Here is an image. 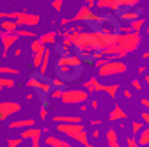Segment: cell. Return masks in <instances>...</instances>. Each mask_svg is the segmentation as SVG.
<instances>
[{
  "instance_id": "6da1fadb",
  "label": "cell",
  "mask_w": 149,
  "mask_h": 147,
  "mask_svg": "<svg viewBox=\"0 0 149 147\" xmlns=\"http://www.w3.org/2000/svg\"><path fill=\"white\" fill-rule=\"evenodd\" d=\"M74 53L84 60V62H94L105 55L101 53L103 46L100 41L98 30H82L77 43H74Z\"/></svg>"
},
{
  "instance_id": "7a4b0ae2",
  "label": "cell",
  "mask_w": 149,
  "mask_h": 147,
  "mask_svg": "<svg viewBox=\"0 0 149 147\" xmlns=\"http://www.w3.org/2000/svg\"><path fill=\"white\" fill-rule=\"evenodd\" d=\"M84 67H85V62L77 53L59 55L57 60H55V76H59L66 83L68 82H77L84 75Z\"/></svg>"
},
{
  "instance_id": "3957f363",
  "label": "cell",
  "mask_w": 149,
  "mask_h": 147,
  "mask_svg": "<svg viewBox=\"0 0 149 147\" xmlns=\"http://www.w3.org/2000/svg\"><path fill=\"white\" fill-rule=\"evenodd\" d=\"M117 50H119V57H124V55L135 51L140 44H142V37L139 32H119L117 35Z\"/></svg>"
},
{
  "instance_id": "277c9868",
  "label": "cell",
  "mask_w": 149,
  "mask_h": 147,
  "mask_svg": "<svg viewBox=\"0 0 149 147\" xmlns=\"http://www.w3.org/2000/svg\"><path fill=\"white\" fill-rule=\"evenodd\" d=\"M57 131L73 138L74 142H80L85 147L89 145V135H87L82 122H78V124H57Z\"/></svg>"
},
{
  "instance_id": "5b68a950",
  "label": "cell",
  "mask_w": 149,
  "mask_h": 147,
  "mask_svg": "<svg viewBox=\"0 0 149 147\" xmlns=\"http://www.w3.org/2000/svg\"><path fill=\"white\" fill-rule=\"evenodd\" d=\"M27 87L37 90L39 94H46V96L52 92V89H53L52 78H46V75H39V73H34V75L27 80Z\"/></svg>"
},
{
  "instance_id": "8992f818",
  "label": "cell",
  "mask_w": 149,
  "mask_h": 147,
  "mask_svg": "<svg viewBox=\"0 0 149 147\" xmlns=\"http://www.w3.org/2000/svg\"><path fill=\"white\" fill-rule=\"evenodd\" d=\"M126 71H128V66L124 62H121L119 59H112V60H108L105 66H101L98 69V76H101V78L116 76V75H123Z\"/></svg>"
},
{
  "instance_id": "52a82bcc",
  "label": "cell",
  "mask_w": 149,
  "mask_h": 147,
  "mask_svg": "<svg viewBox=\"0 0 149 147\" xmlns=\"http://www.w3.org/2000/svg\"><path fill=\"white\" fill-rule=\"evenodd\" d=\"M89 99V92L85 89H64L61 101L66 105H82Z\"/></svg>"
},
{
  "instance_id": "ba28073f",
  "label": "cell",
  "mask_w": 149,
  "mask_h": 147,
  "mask_svg": "<svg viewBox=\"0 0 149 147\" xmlns=\"http://www.w3.org/2000/svg\"><path fill=\"white\" fill-rule=\"evenodd\" d=\"M22 112V105L16 101H0V121H6L14 114Z\"/></svg>"
},
{
  "instance_id": "9c48e42d",
  "label": "cell",
  "mask_w": 149,
  "mask_h": 147,
  "mask_svg": "<svg viewBox=\"0 0 149 147\" xmlns=\"http://www.w3.org/2000/svg\"><path fill=\"white\" fill-rule=\"evenodd\" d=\"M82 30H84V27H69V28H66L62 32V44L68 46V48H73Z\"/></svg>"
},
{
  "instance_id": "30bf717a",
  "label": "cell",
  "mask_w": 149,
  "mask_h": 147,
  "mask_svg": "<svg viewBox=\"0 0 149 147\" xmlns=\"http://www.w3.org/2000/svg\"><path fill=\"white\" fill-rule=\"evenodd\" d=\"M16 23L18 27H36V25H39V14L20 11V16L16 18Z\"/></svg>"
},
{
  "instance_id": "8fae6325",
  "label": "cell",
  "mask_w": 149,
  "mask_h": 147,
  "mask_svg": "<svg viewBox=\"0 0 149 147\" xmlns=\"http://www.w3.org/2000/svg\"><path fill=\"white\" fill-rule=\"evenodd\" d=\"M140 14H142V11H140L139 7H130V9H123V11L116 12L117 20H119V21H126V23H132L133 20L140 18Z\"/></svg>"
},
{
  "instance_id": "7c38bea8",
  "label": "cell",
  "mask_w": 149,
  "mask_h": 147,
  "mask_svg": "<svg viewBox=\"0 0 149 147\" xmlns=\"http://www.w3.org/2000/svg\"><path fill=\"white\" fill-rule=\"evenodd\" d=\"M18 35H16V32L14 34H7V32H4L2 35H0V41H2V46H4V51H2V57H7V53H9V50L18 43Z\"/></svg>"
},
{
  "instance_id": "4fadbf2b",
  "label": "cell",
  "mask_w": 149,
  "mask_h": 147,
  "mask_svg": "<svg viewBox=\"0 0 149 147\" xmlns=\"http://www.w3.org/2000/svg\"><path fill=\"white\" fill-rule=\"evenodd\" d=\"M41 135H43V130H41V128H34V126H32V128L23 130L20 137H22L23 140H30V142H32V140H41Z\"/></svg>"
},
{
  "instance_id": "5bb4252c",
  "label": "cell",
  "mask_w": 149,
  "mask_h": 147,
  "mask_svg": "<svg viewBox=\"0 0 149 147\" xmlns=\"http://www.w3.org/2000/svg\"><path fill=\"white\" fill-rule=\"evenodd\" d=\"M45 144L48 147H69V142H66L64 138L61 137H55V135H48L45 138Z\"/></svg>"
},
{
  "instance_id": "9a60e30c",
  "label": "cell",
  "mask_w": 149,
  "mask_h": 147,
  "mask_svg": "<svg viewBox=\"0 0 149 147\" xmlns=\"http://www.w3.org/2000/svg\"><path fill=\"white\" fill-rule=\"evenodd\" d=\"M53 122L55 124H78L82 122V119L78 115H55Z\"/></svg>"
},
{
  "instance_id": "2e32d148",
  "label": "cell",
  "mask_w": 149,
  "mask_h": 147,
  "mask_svg": "<svg viewBox=\"0 0 149 147\" xmlns=\"http://www.w3.org/2000/svg\"><path fill=\"white\" fill-rule=\"evenodd\" d=\"M32 126H36L34 119H20V121H13L9 124L11 130H27V128H32Z\"/></svg>"
},
{
  "instance_id": "e0dca14e",
  "label": "cell",
  "mask_w": 149,
  "mask_h": 147,
  "mask_svg": "<svg viewBox=\"0 0 149 147\" xmlns=\"http://www.w3.org/2000/svg\"><path fill=\"white\" fill-rule=\"evenodd\" d=\"M84 89L87 90V92H98V90H101L103 89V83H100V80L98 78H89V80H85L84 82Z\"/></svg>"
},
{
  "instance_id": "ac0fdd59",
  "label": "cell",
  "mask_w": 149,
  "mask_h": 147,
  "mask_svg": "<svg viewBox=\"0 0 149 147\" xmlns=\"http://www.w3.org/2000/svg\"><path fill=\"white\" fill-rule=\"evenodd\" d=\"M108 119L114 122V121H123V119H128V114L124 112V110L119 106V105H116L114 108L110 110V114H108Z\"/></svg>"
},
{
  "instance_id": "d6986e66",
  "label": "cell",
  "mask_w": 149,
  "mask_h": 147,
  "mask_svg": "<svg viewBox=\"0 0 149 147\" xmlns=\"http://www.w3.org/2000/svg\"><path fill=\"white\" fill-rule=\"evenodd\" d=\"M116 2V12L123 11V9H130V7H137V4H140L142 0H114Z\"/></svg>"
},
{
  "instance_id": "ffe728a7",
  "label": "cell",
  "mask_w": 149,
  "mask_h": 147,
  "mask_svg": "<svg viewBox=\"0 0 149 147\" xmlns=\"http://www.w3.org/2000/svg\"><path fill=\"white\" fill-rule=\"evenodd\" d=\"M0 28H2L4 32H7V34H14L20 27H18L16 20H2L0 21Z\"/></svg>"
},
{
  "instance_id": "44dd1931",
  "label": "cell",
  "mask_w": 149,
  "mask_h": 147,
  "mask_svg": "<svg viewBox=\"0 0 149 147\" xmlns=\"http://www.w3.org/2000/svg\"><path fill=\"white\" fill-rule=\"evenodd\" d=\"M52 50L50 48H46L45 50V57H43V62H41V67H39V71H37V73H39V75H46V73H48V67H50V62H52Z\"/></svg>"
},
{
  "instance_id": "7402d4cb",
  "label": "cell",
  "mask_w": 149,
  "mask_h": 147,
  "mask_svg": "<svg viewBox=\"0 0 149 147\" xmlns=\"http://www.w3.org/2000/svg\"><path fill=\"white\" fill-rule=\"evenodd\" d=\"M20 75V69H16V67H11V66H0V76H18Z\"/></svg>"
},
{
  "instance_id": "603a6c76",
  "label": "cell",
  "mask_w": 149,
  "mask_h": 147,
  "mask_svg": "<svg viewBox=\"0 0 149 147\" xmlns=\"http://www.w3.org/2000/svg\"><path fill=\"white\" fill-rule=\"evenodd\" d=\"M107 144H108V147H119V138H117L116 130H108L107 131Z\"/></svg>"
},
{
  "instance_id": "cb8c5ba5",
  "label": "cell",
  "mask_w": 149,
  "mask_h": 147,
  "mask_svg": "<svg viewBox=\"0 0 149 147\" xmlns=\"http://www.w3.org/2000/svg\"><path fill=\"white\" fill-rule=\"evenodd\" d=\"M57 35H59L57 32H53V30H52V32H46V34L39 35L37 39H39V41H41V43L46 46V44H52V43H55V39H57Z\"/></svg>"
},
{
  "instance_id": "d4e9b609",
  "label": "cell",
  "mask_w": 149,
  "mask_h": 147,
  "mask_svg": "<svg viewBox=\"0 0 149 147\" xmlns=\"http://www.w3.org/2000/svg\"><path fill=\"white\" fill-rule=\"evenodd\" d=\"M137 144L139 145H146V147L149 145V126H146L144 130L137 135Z\"/></svg>"
},
{
  "instance_id": "484cf974",
  "label": "cell",
  "mask_w": 149,
  "mask_h": 147,
  "mask_svg": "<svg viewBox=\"0 0 149 147\" xmlns=\"http://www.w3.org/2000/svg\"><path fill=\"white\" fill-rule=\"evenodd\" d=\"M119 89H121V85L119 83H114V85H103V92H107L112 99H114L116 96H117V92H119Z\"/></svg>"
},
{
  "instance_id": "4316f807",
  "label": "cell",
  "mask_w": 149,
  "mask_h": 147,
  "mask_svg": "<svg viewBox=\"0 0 149 147\" xmlns=\"http://www.w3.org/2000/svg\"><path fill=\"white\" fill-rule=\"evenodd\" d=\"M45 50H46V48H45ZM45 50L32 53V64H34L36 69H39V67H41V62H43V57H45Z\"/></svg>"
},
{
  "instance_id": "83f0119b",
  "label": "cell",
  "mask_w": 149,
  "mask_h": 147,
  "mask_svg": "<svg viewBox=\"0 0 149 147\" xmlns=\"http://www.w3.org/2000/svg\"><path fill=\"white\" fill-rule=\"evenodd\" d=\"M128 25H130V28H132L133 32H140V28H144V25H146V20L144 18H137V20H133Z\"/></svg>"
},
{
  "instance_id": "f1b7e54d",
  "label": "cell",
  "mask_w": 149,
  "mask_h": 147,
  "mask_svg": "<svg viewBox=\"0 0 149 147\" xmlns=\"http://www.w3.org/2000/svg\"><path fill=\"white\" fill-rule=\"evenodd\" d=\"M16 83H14V80L13 78H9V76H0V89H13Z\"/></svg>"
},
{
  "instance_id": "f546056e",
  "label": "cell",
  "mask_w": 149,
  "mask_h": 147,
  "mask_svg": "<svg viewBox=\"0 0 149 147\" xmlns=\"http://www.w3.org/2000/svg\"><path fill=\"white\" fill-rule=\"evenodd\" d=\"M16 35H18V37H32V39H36V34L32 32V30H27V28H18L16 30Z\"/></svg>"
},
{
  "instance_id": "4dcf8cb0",
  "label": "cell",
  "mask_w": 149,
  "mask_h": 147,
  "mask_svg": "<svg viewBox=\"0 0 149 147\" xmlns=\"http://www.w3.org/2000/svg\"><path fill=\"white\" fill-rule=\"evenodd\" d=\"M144 128H146V126H144V122H139V121H133V122H132V133H133V135L137 137V135H139V133H140V131L144 130Z\"/></svg>"
},
{
  "instance_id": "1f68e13d",
  "label": "cell",
  "mask_w": 149,
  "mask_h": 147,
  "mask_svg": "<svg viewBox=\"0 0 149 147\" xmlns=\"http://www.w3.org/2000/svg\"><path fill=\"white\" fill-rule=\"evenodd\" d=\"M45 48H46V46H45V44H43L39 39H37V37H36V39H34V43L30 44V50H32V53H36V51H41V50H45Z\"/></svg>"
},
{
  "instance_id": "d6a6232c",
  "label": "cell",
  "mask_w": 149,
  "mask_h": 147,
  "mask_svg": "<svg viewBox=\"0 0 149 147\" xmlns=\"http://www.w3.org/2000/svg\"><path fill=\"white\" fill-rule=\"evenodd\" d=\"M62 92H64V89H52V92L48 94V98L50 99H61Z\"/></svg>"
},
{
  "instance_id": "836d02e7",
  "label": "cell",
  "mask_w": 149,
  "mask_h": 147,
  "mask_svg": "<svg viewBox=\"0 0 149 147\" xmlns=\"http://www.w3.org/2000/svg\"><path fill=\"white\" fill-rule=\"evenodd\" d=\"M52 85H53V89H66V87H64L66 82L61 80L59 76H53V78H52Z\"/></svg>"
},
{
  "instance_id": "e575fe53",
  "label": "cell",
  "mask_w": 149,
  "mask_h": 147,
  "mask_svg": "<svg viewBox=\"0 0 149 147\" xmlns=\"http://www.w3.org/2000/svg\"><path fill=\"white\" fill-rule=\"evenodd\" d=\"M22 137H18V138H9L7 140V147H20L22 145Z\"/></svg>"
},
{
  "instance_id": "d590c367",
  "label": "cell",
  "mask_w": 149,
  "mask_h": 147,
  "mask_svg": "<svg viewBox=\"0 0 149 147\" xmlns=\"http://www.w3.org/2000/svg\"><path fill=\"white\" fill-rule=\"evenodd\" d=\"M62 6H64V0H53V2H52V7L57 11V12L62 11Z\"/></svg>"
},
{
  "instance_id": "8d00e7d4",
  "label": "cell",
  "mask_w": 149,
  "mask_h": 147,
  "mask_svg": "<svg viewBox=\"0 0 149 147\" xmlns=\"http://www.w3.org/2000/svg\"><path fill=\"white\" fill-rule=\"evenodd\" d=\"M108 60H110V59H107V57H101V59L94 60V62H92V64H94V67H96V69H100V67H101V66H105V64H107Z\"/></svg>"
},
{
  "instance_id": "74e56055",
  "label": "cell",
  "mask_w": 149,
  "mask_h": 147,
  "mask_svg": "<svg viewBox=\"0 0 149 147\" xmlns=\"http://www.w3.org/2000/svg\"><path fill=\"white\" fill-rule=\"evenodd\" d=\"M39 117H41V121H45V119L48 117V106L41 105V110H39Z\"/></svg>"
},
{
  "instance_id": "f35d334b",
  "label": "cell",
  "mask_w": 149,
  "mask_h": 147,
  "mask_svg": "<svg viewBox=\"0 0 149 147\" xmlns=\"http://www.w3.org/2000/svg\"><path fill=\"white\" fill-rule=\"evenodd\" d=\"M126 145H128V147H139V144H137V140H135L133 137H128V138H126Z\"/></svg>"
},
{
  "instance_id": "ab89813d",
  "label": "cell",
  "mask_w": 149,
  "mask_h": 147,
  "mask_svg": "<svg viewBox=\"0 0 149 147\" xmlns=\"http://www.w3.org/2000/svg\"><path fill=\"white\" fill-rule=\"evenodd\" d=\"M132 87H133V90H142V83H140V80H132Z\"/></svg>"
},
{
  "instance_id": "60d3db41",
  "label": "cell",
  "mask_w": 149,
  "mask_h": 147,
  "mask_svg": "<svg viewBox=\"0 0 149 147\" xmlns=\"http://www.w3.org/2000/svg\"><path fill=\"white\" fill-rule=\"evenodd\" d=\"M132 96H133V94H132V90H130V89H124V90H123V98H124V99H132Z\"/></svg>"
},
{
  "instance_id": "b9f144b4",
  "label": "cell",
  "mask_w": 149,
  "mask_h": 147,
  "mask_svg": "<svg viewBox=\"0 0 149 147\" xmlns=\"http://www.w3.org/2000/svg\"><path fill=\"white\" fill-rule=\"evenodd\" d=\"M142 122H144L146 126H149V112H144V114H142Z\"/></svg>"
},
{
  "instance_id": "7bdbcfd3",
  "label": "cell",
  "mask_w": 149,
  "mask_h": 147,
  "mask_svg": "<svg viewBox=\"0 0 149 147\" xmlns=\"http://www.w3.org/2000/svg\"><path fill=\"white\" fill-rule=\"evenodd\" d=\"M85 6H87L89 9H92V7L96 6V0H85Z\"/></svg>"
},
{
  "instance_id": "ee69618b",
  "label": "cell",
  "mask_w": 149,
  "mask_h": 147,
  "mask_svg": "<svg viewBox=\"0 0 149 147\" xmlns=\"http://www.w3.org/2000/svg\"><path fill=\"white\" fill-rule=\"evenodd\" d=\"M71 23V18H62V20H61V25L62 27H66V25H69Z\"/></svg>"
},
{
  "instance_id": "f6af8a7d",
  "label": "cell",
  "mask_w": 149,
  "mask_h": 147,
  "mask_svg": "<svg viewBox=\"0 0 149 147\" xmlns=\"http://www.w3.org/2000/svg\"><path fill=\"white\" fill-rule=\"evenodd\" d=\"M22 53H23V50H22V48H16V50L13 51V55H14V57H20Z\"/></svg>"
},
{
  "instance_id": "bcb514c9",
  "label": "cell",
  "mask_w": 149,
  "mask_h": 147,
  "mask_svg": "<svg viewBox=\"0 0 149 147\" xmlns=\"http://www.w3.org/2000/svg\"><path fill=\"white\" fill-rule=\"evenodd\" d=\"M140 103H142V106H146V108L149 110V99H147V98H144V99H142Z\"/></svg>"
},
{
  "instance_id": "7dc6e473",
  "label": "cell",
  "mask_w": 149,
  "mask_h": 147,
  "mask_svg": "<svg viewBox=\"0 0 149 147\" xmlns=\"http://www.w3.org/2000/svg\"><path fill=\"white\" fill-rule=\"evenodd\" d=\"M91 124H92V126H100V124H101V121H100V119H92V121H91Z\"/></svg>"
},
{
  "instance_id": "c3c4849f",
  "label": "cell",
  "mask_w": 149,
  "mask_h": 147,
  "mask_svg": "<svg viewBox=\"0 0 149 147\" xmlns=\"http://www.w3.org/2000/svg\"><path fill=\"white\" fill-rule=\"evenodd\" d=\"M80 112H82V114H84V112H87V106H85V103H82V105H80Z\"/></svg>"
},
{
  "instance_id": "681fc988",
  "label": "cell",
  "mask_w": 149,
  "mask_h": 147,
  "mask_svg": "<svg viewBox=\"0 0 149 147\" xmlns=\"http://www.w3.org/2000/svg\"><path fill=\"white\" fill-rule=\"evenodd\" d=\"M32 147H41L39 145V140H32Z\"/></svg>"
},
{
  "instance_id": "f907efd6",
  "label": "cell",
  "mask_w": 149,
  "mask_h": 147,
  "mask_svg": "<svg viewBox=\"0 0 149 147\" xmlns=\"http://www.w3.org/2000/svg\"><path fill=\"white\" fill-rule=\"evenodd\" d=\"M92 137H94V138H100V130H96V131H92Z\"/></svg>"
},
{
  "instance_id": "816d5d0a",
  "label": "cell",
  "mask_w": 149,
  "mask_h": 147,
  "mask_svg": "<svg viewBox=\"0 0 149 147\" xmlns=\"http://www.w3.org/2000/svg\"><path fill=\"white\" fill-rule=\"evenodd\" d=\"M91 106L96 110V108H98V101H91Z\"/></svg>"
},
{
  "instance_id": "f5cc1de1",
  "label": "cell",
  "mask_w": 149,
  "mask_h": 147,
  "mask_svg": "<svg viewBox=\"0 0 149 147\" xmlns=\"http://www.w3.org/2000/svg\"><path fill=\"white\" fill-rule=\"evenodd\" d=\"M142 59H146V60L149 59V51H144V53H142Z\"/></svg>"
},
{
  "instance_id": "db71d44e",
  "label": "cell",
  "mask_w": 149,
  "mask_h": 147,
  "mask_svg": "<svg viewBox=\"0 0 149 147\" xmlns=\"http://www.w3.org/2000/svg\"><path fill=\"white\" fill-rule=\"evenodd\" d=\"M139 73H140V75H142V73H146V67L144 66H139Z\"/></svg>"
},
{
  "instance_id": "11a10c76",
  "label": "cell",
  "mask_w": 149,
  "mask_h": 147,
  "mask_svg": "<svg viewBox=\"0 0 149 147\" xmlns=\"http://www.w3.org/2000/svg\"><path fill=\"white\" fill-rule=\"evenodd\" d=\"M146 83H147V85H149V75H147V76H146Z\"/></svg>"
},
{
  "instance_id": "9f6ffc18",
  "label": "cell",
  "mask_w": 149,
  "mask_h": 147,
  "mask_svg": "<svg viewBox=\"0 0 149 147\" xmlns=\"http://www.w3.org/2000/svg\"><path fill=\"white\" fill-rule=\"evenodd\" d=\"M87 147H96V145H92V144H89V145H87Z\"/></svg>"
},
{
  "instance_id": "6f0895ef",
  "label": "cell",
  "mask_w": 149,
  "mask_h": 147,
  "mask_svg": "<svg viewBox=\"0 0 149 147\" xmlns=\"http://www.w3.org/2000/svg\"><path fill=\"white\" fill-rule=\"evenodd\" d=\"M2 34H4V30H2V28H0V35H2Z\"/></svg>"
},
{
  "instance_id": "680465c9",
  "label": "cell",
  "mask_w": 149,
  "mask_h": 147,
  "mask_svg": "<svg viewBox=\"0 0 149 147\" xmlns=\"http://www.w3.org/2000/svg\"><path fill=\"white\" fill-rule=\"evenodd\" d=\"M146 32H147V34H149V27H147V28H146Z\"/></svg>"
},
{
  "instance_id": "91938a15",
  "label": "cell",
  "mask_w": 149,
  "mask_h": 147,
  "mask_svg": "<svg viewBox=\"0 0 149 147\" xmlns=\"http://www.w3.org/2000/svg\"><path fill=\"white\" fill-rule=\"evenodd\" d=\"M139 147H146V145H139Z\"/></svg>"
}]
</instances>
